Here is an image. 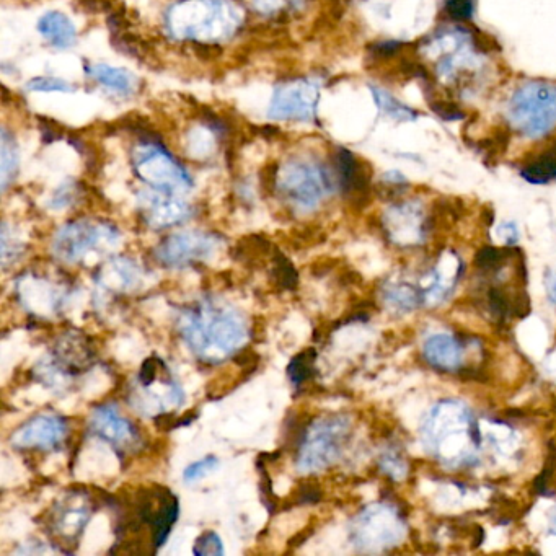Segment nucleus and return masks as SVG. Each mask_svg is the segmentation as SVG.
<instances>
[{"label": "nucleus", "instance_id": "24", "mask_svg": "<svg viewBox=\"0 0 556 556\" xmlns=\"http://www.w3.org/2000/svg\"><path fill=\"white\" fill-rule=\"evenodd\" d=\"M287 377L296 389H302L307 382L314 380L317 376V351L307 348L296 354L287 366Z\"/></svg>", "mask_w": 556, "mask_h": 556}, {"label": "nucleus", "instance_id": "10", "mask_svg": "<svg viewBox=\"0 0 556 556\" xmlns=\"http://www.w3.org/2000/svg\"><path fill=\"white\" fill-rule=\"evenodd\" d=\"M97 504L84 490H69L46 511V534L54 545L62 547V552H71L76 547L84 529L92 519Z\"/></svg>", "mask_w": 556, "mask_h": 556}, {"label": "nucleus", "instance_id": "8", "mask_svg": "<svg viewBox=\"0 0 556 556\" xmlns=\"http://www.w3.org/2000/svg\"><path fill=\"white\" fill-rule=\"evenodd\" d=\"M185 402V392L172 376L164 359L152 356L142 362L137 374L136 389L129 403L146 415H167L168 411Z\"/></svg>", "mask_w": 556, "mask_h": 556}, {"label": "nucleus", "instance_id": "37", "mask_svg": "<svg viewBox=\"0 0 556 556\" xmlns=\"http://www.w3.org/2000/svg\"><path fill=\"white\" fill-rule=\"evenodd\" d=\"M252 5L260 14L274 15L283 9L284 0H252Z\"/></svg>", "mask_w": 556, "mask_h": 556}, {"label": "nucleus", "instance_id": "5", "mask_svg": "<svg viewBox=\"0 0 556 556\" xmlns=\"http://www.w3.org/2000/svg\"><path fill=\"white\" fill-rule=\"evenodd\" d=\"M353 424L345 415L317 416L297 439L296 467L302 475L327 470L345 454Z\"/></svg>", "mask_w": 556, "mask_h": 556}, {"label": "nucleus", "instance_id": "38", "mask_svg": "<svg viewBox=\"0 0 556 556\" xmlns=\"http://www.w3.org/2000/svg\"><path fill=\"white\" fill-rule=\"evenodd\" d=\"M547 291L548 299L553 305H556V273L547 274Z\"/></svg>", "mask_w": 556, "mask_h": 556}, {"label": "nucleus", "instance_id": "17", "mask_svg": "<svg viewBox=\"0 0 556 556\" xmlns=\"http://www.w3.org/2000/svg\"><path fill=\"white\" fill-rule=\"evenodd\" d=\"M139 208L147 226L152 229H167L188 221L193 209L190 204L172 193L159 190L142 191L139 195Z\"/></svg>", "mask_w": 556, "mask_h": 556}, {"label": "nucleus", "instance_id": "4", "mask_svg": "<svg viewBox=\"0 0 556 556\" xmlns=\"http://www.w3.org/2000/svg\"><path fill=\"white\" fill-rule=\"evenodd\" d=\"M242 23V14L230 0H185L168 10L167 27L180 40H227Z\"/></svg>", "mask_w": 556, "mask_h": 556}, {"label": "nucleus", "instance_id": "29", "mask_svg": "<svg viewBox=\"0 0 556 556\" xmlns=\"http://www.w3.org/2000/svg\"><path fill=\"white\" fill-rule=\"evenodd\" d=\"M372 95L376 98L377 106H379L380 110L384 111L385 115L392 116L395 120L400 121H408L415 118V111L398 102L397 98L392 97L389 92L372 87Z\"/></svg>", "mask_w": 556, "mask_h": 556}, {"label": "nucleus", "instance_id": "7", "mask_svg": "<svg viewBox=\"0 0 556 556\" xmlns=\"http://www.w3.org/2000/svg\"><path fill=\"white\" fill-rule=\"evenodd\" d=\"M274 181L281 198L299 212L314 211L335 188L327 168L307 159L289 160Z\"/></svg>", "mask_w": 556, "mask_h": 556}, {"label": "nucleus", "instance_id": "15", "mask_svg": "<svg viewBox=\"0 0 556 556\" xmlns=\"http://www.w3.org/2000/svg\"><path fill=\"white\" fill-rule=\"evenodd\" d=\"M69 426L58 413H40L15 429L10 436V446L17 451L53 452L64 444Z\"/></svg>", "mask_w": 556, "mask_h": 556}, {"label": "nucleus", "instance_id": "34", "mask_svg": "<svg viewBox=\"0 0 556 556\" xmlns=\"http://www.w3.org/2000/svg\"><path fill=\"white\" fill-rule=\"evenodd\" d=\"M380 467L389 477L398 478L405 475V462L398 455L387 454L380 460Z\"/></svg>", "mask_w": 556, "mask_h": 556}, {"label": "nucleus", "instance_id": "31", "mask_svg": "<svg viewBox=\"0 0 556 556\" xmlns=\"http://www.w3.org/2000/svg\"><path fill=\"white\" fill-rule=\"evenodd\" d=\"M217 468H219V459L216 455H206L203 459L196 460L183 470V480L191 485V483L203 480L206 475L214 472Z\"/></svg>", "mask_w": 556, "mask_h": 556}, {"label": "nucleus", "instance_id": "36", "mask_svg": "<svg viewBox=\"0 0 556 556\" xmlns=\"http://www.w3.org/2000/svg\"><path fill=\"white\" fill-rule=\"evenodd\" d=\"M72 199H74V190H72L71 186L64 185L54 193L53 199H51V206L54 209L67 208L72 203Z\"/></svg>", "mask_w": 556, "mask_h": 556}, {"label": "nucleus", "instance_id": "12", "mask_svg": "<svg viewBox=\"0 0 556 556\" xmlns=\"http://www.w3.org/2000/svg\"><path fill=\"white\" fill-rule=\"evenodd\" d=\"M402 517L389 504L376 503L362 509L351 522V542L361 552H382L402 540Z\"/></svg>", "mask_w": 556, "mask_h": 556}, {"label": "nucleus", "instance_id": "33", "mask_svg": "<svg viewBox=\"0 0 556 556\" xmlns=\"http://www.w3.org/2000/svg\"><path fill=\"white\" fill-rule=\"evenodd\" d=\"M320 488L314 483H302L299 490L294 491L291 496V503L294 506H301V504H314L320 501Z\"/></svg>", "mask_w": 556, "mask_h": 556}, {"label": "nucleus", "instance_id": "28", "mask_svg": "<svg viewBox=\"0 0 556 556\" xmlns=\"http://www.w3.org/2000/svg\"><path fill=\"white\" fill-rule=\"evenodd\" d=\"M18 170V152L9 131L2 133V190H7Z\"/></svg>", "mask_w": 556, "mask_h": 556}, {"label": "nucleus", "instance_id": "11", "mask_svg": "<svg viewBox=\"0 0 556 556\" xmlns=\"http://www.w3.org/2000/svg\"><path fill=\"white\" fill-rule=\"evenodd\" d=\"M137 177L154 190L183 195L193 190V180L185 167L155 142H141L133 151Z\"/></svg>", "mask_w": 556, "mask_h": 556}, {"label": "nucleus", "instance_id": "6", "mask_svg": "<svg viewBox=\"0 0 556 556\" xmlns=\"http://www.w3.org/2000/svg\"><path fill=\"white\" fill-rule=\"evenodd\" d=\"M508 118L522 136H547L556 126V84L530 80L521 85L509 102Z\"/></svg>", "mask_w": 556, "mask_h": 556}, {"label": "nucleus", "instance_id": "26", "mask_svg": "<svg viewBox=\"0 0 556 556\" xmlns=\"http://www.w3.org/2000/svg\"><path fill=\"white\" fill-rule=\"evenodd\" d=\"M384 299L397 310H413L421 302V292L405 283H389L384 287Z\"/></svg>", "mask_w": 556, "mask_h": 556}, {"label": "nucleus", "instance_id": "35", "mask_svg": "<svg viewBox=\"0 0 556 556\" xmlns=\"http://www.w3.org/2000/svg\"><path fill=\"white\" fill-rule=\"evenodd\" d=\"M447 9L454 18H460V20L470 18L473 12V0H449Z\"/></svg>", "mask_w": 556, "mask_h": 556}, {"label": "nucleus", "instance_id": "3", "mask_svg": "<svg viewBox=\"0 0 556 556\" xmlns=\"http://www.w3.org/2000/svg\"><path fill=\"white\" fill-rule=\"evenodd\" d=\"M423 437L442 464L464 467L477 462L478 424L462 402L437 403L424 421Z\"/></svg>", "mask_w": 556, "mask_h": 556}, {"label": "nucleus", "instance_id": "40", "mask_svg": "<svg viewBox=\"0 0 556 556\" xmlns=\"http://www.w3.org/2000/svg\"><path fill=\"white\" fill-rule=\"evenodd\" d=\"M552 530H553V534H556V509L555 511H553V516H552Z\"/></svg>", "mask_w": 556, "mask_h": 556}, {"label": "nucleus", "instance_id": "30", "mask_svg": "<svg viewBox=\"0 0 556 556\" xmlns=\"http://www.w3.org/2000/svg\"><path fill=\"white\" fill-rule=\"evenodd\" d=\"M193 553L198 556H222L226 553V548L214 530H206L195 540Z\"/></svg>", "mask_w": 556, "mask_h": 556}, {"label": "nucleus", "instance_id": "23", "mask_svg": "<svg viewBox=\"0 0 556 556\" xmlns=\"http://www.w3.org/2000/svg\"><path fill=\"white\" fill-rule=\"evenodd\" d=\"M85 71L92 79L97 80L98 84L105 85L115 92L131 93L136 90V76L126 69L111 67L108 64H90L85 67Z\"/></svg>", "mask_w": 556, "mask_h": 556}, {"label": "nucleus", "instance_id": "27", "mask_svg": "<svg viewBox=\"0 0 556 556\" xmlns=\"http://www.w3.org/2000/svg\"><path fill=\"white\" fill-rule=\"evenodd\" d=\"M271 265H273L271 274H273L276 286L281 287L284 291H294L299 284V274L291 260L279 250H274L273 256H271Z\"/></svg>", "mask_w": 556, "mask_h": 556}, {"label": "nucleus", "instance_id": "32", "mask_svg": "<svg viewBox=\"0 0 556 556\" xmlns=\"http://www.w3.org/2000/svg\"><path fill=\"white\" fill-rule=\"evenodd\" d=\"M27 90L30 92H74L69 82L62 79H54V77H35V79L28 80Z\"/></svg>", "mask_w": 556, "mask_h": 556}, {"label": "nucleus", "instance_id": "22", "mask_svg": "<svg viewBox=\"0 0 556 556\" xmlns=\"http://www.w3.org/2000/svg\"><path fill=\"white\" fill-rule=\"evenodd\" d=\"M38 31L56 48H71L76 43L77 30L71 18L61 12H48L38 22Z\"/></svg>", "mask_w": 556, "mask_h": 556}, {"label": "nucleus", "instance_id": "14", "mask_svg": "<svg viewBox=\"0 0 556 556\" xmlns=\"http://www.w3.org/2000/svg\"><path fill=\"white\" fill-rule=\"evenodd\" d=\"M320 87L314 80H289L279 84L271 97L268 116L278 121H314Z\"/></svg>", "mask_w": 556, "mask_h": 556}, {"label": "nucleus", "instance_id": "39", "mask_svg": "<svg viewBox=\"0 0 556 556\" xmlns=\"http://www.w3.org/2000/svg\"><path fill=\"white\" fill-rule=\"evenodd\" d=\"M503 229H504V240H506V243H508V245H514V243L517 242L516 226H514V224H506V226H504Z\"/></svg>", "mask_w": 556, "mask_h": 556}, {"label": "nucleus", "instance_id": "19", "mask_svg": "<svg viewBox=\"0 0 556 556\" xmlns=\"http://www.w3.org/2000/svg\"><path fill=\"white\" fill-rule=\"evenodd\" d=\"M385 226L397 245H415L424 239V216L416 204H400L390 209Z\"/></svg>", "mask_w": 556, "mask_h": 556}, {"label": "nucleus", "instance_id": "25", "mask_svg": "<svg viewBox=\"0 0 556 556\" xmlns=\"http://www.w3.org/2000/svg\"><path fill=\"white\" fill-rule=\"evenodd\" d=\"M524 180L534 185H547L556 180V151H548L530 162L521 172Z\"/></svg>", "mask_w": 556, "mask_h": 556}, {"label": "nucleus", "instance_id": "1", "mask_svg": "<svg viewBox=\"0 0 556 556\" xmlns=\"http://www.w3.org/2000/svg\"><path fill=\"white\" fill-rule=\"evenodd\" d=\"M177 325L185 345L206 364H221L239 353L250 336L242 312L214 297L181 310Z\"/></svg>", "mask_w": 556, "mask_h": 556}, {"label": "nucleus", "instance_id": "20", "mask_svg": "<svg viewBox=\"0 0 556 556\" xmlns=\"http://www.w3.org/2000/svg\"><path fill=\"white\" fill-rule=\"evenodd\" d=\"M98 284L113 291H134L141 286L142 268L128 258H113L98 273Z\"/></svg>", "mask_w": 556, "mask_h": 556}, {"label": "nucleus", "instance_id": "2", "mask_svg": "<svg viewBox=\"0 0 556 556\" xmlns=\"http://www.w3.org/2000/svg\"><path fill=\"white\" fill-rule=\"evenodd\" d=\"M180 516L177 496L167 486H142L134 493L133 501L121 512L116 527V545L111 553H146L139 539L142 530L151 537L154 552L164 547Z\"/></svg>", "mask_w": 556, "mask_h": 556}, {"label": "nucleus", "instance_id": "16", "mask_svg": "<svg viewBox=\"0 0 556 556\" xmlns=\"http://www.w3.org/2000/svg\"><path fill=\"white\" fill-rule=\"evenodd\" d=\"M90 433L113 447L116 454L123 457L131 454L142 444L141 431L133 421L121 415V411L111 403L93 408L89 420Z\"/></svg>", "mask_w": 556, "mask_h": 556}, {"label": "nucleus", "instance_id": "21", "mask_svg": "<svg viewBox=\"0 0 556 556\" xmlns=\"http://www.w3.org/2000/svg\"><path fill=\"white\" fill-rule=\"evenodd\" d=\"M336 170H338V181H340V186L346 195L366 193L369 178H367L361 162L351 152L345 151V149L338 151V154H336Z\"/></svg>", "mask_w": 556, "mask_h": 556}, {"label": "nucleus", "instance_id": "18", "mask_svg": "<svg viewBox=\"0 0 556 556\" xmlns=\"http://www.w3.org/2000/svg\"><path fill=\"white\" fill-rule=\"evenodd\" d=\"M424 361L441 374L459 372L464 366V345L449 333H434L423 345Z\"/></svg>", "mask_w": 556, "mask_h": 556}, {"label": "nucleus", "instance_id": "13", "mask_svg": "<svg viewBox=\"0 0 556 556\" xmlns=\"http://www.w3.org/2000/svg\"><path fill=\"white\" fill-rule=\"evenodd\" d=\"M222 247V237L212 232L185 230L168 235L155 247V260L167 268H186L211 260Z\"/></svg>", "mask_w": 556, "mask_h": 556}, {"label": "nucleus", "instance_id": "9", "mask_svg": "<svg viewBox=\"0 0 556 556\" xmlns=\"http://www.w3.org/2000/svg\"><path fill=\"white\" fill-rule=\"evenodd\" d=\"M121 235L108 222L80 221L67 222L56 232L51 245L54 258L66 265H76L84 261L92 252L108 250L120 242Z\"/></svg>", "mask_w": 556, "mask_h": 556}]
</instances>
